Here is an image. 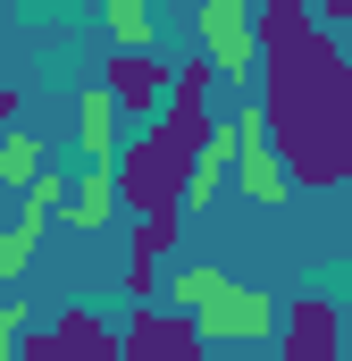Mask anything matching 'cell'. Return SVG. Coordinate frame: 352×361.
I'll return each mask as SVG.
<instances>
[{"mask_svg": "<svg viewBox=\"0 0 352 361\" xmlns=\"http://www.w3.org/2000/svg\"><path fill=\"white\" fill-rule=\"evenodd\" d=\"M168 294H176V311L193 319L201 345H260V336H277V302H268L260 286H235L210 261H176Z\"/></svg>", "mask_w": 352, "mask_h": 361, "instance_id": "cell-1", "label": "cell"}, {"mask_svg": "<svg viewBox=\"0 0 352 361\" xmlns=\"http://www.w3.org/2000/svg\"><path fill=\"white\" fill-rule=\"evenodd\" d=\"M201 59L218 68V85H252L260 76V42H252V8L235 0H201Z\"/></svg>", "mask_w": 352, "mask_h": 361, "instance_id": "cell-2", "label": "cell"}, {"mask_svg": "<svg viewBox=\"0 0 352 361\" xmlns=\"http://www.w3.org/2000/svg\"><path fill=\"white\" fill-rule=\"evenodd\" d=\"M227 126H235V160H227V177L244 185V202L277 210L294 185H285V160H277V143H268V126H260V101H252L244 118H227Z\"/></svg>", "mask_w": 352, "mask_h": 361, "instance_id": "cell-3", "label": "cell"}, {"mask_svg": "<svg viewBox=\"0 0 352 361\" xmlns=\"http://www.w3.org/2000/svg\"><path fill=\"white\" fill-rule=\"evenodd\" d=\"M277 361H344V319L327 294H294L277 311Z\"/></svg>", "mask_w": 352, "mask_h": 361, "instance_id": "cell-4", "label": "cell"}, {"mask_svg": "<svg viewBox=\"0 0 352 361\" xmlns=\"http://www.w3.org/2000/svg\"><path fill=\"white\" fill-rule=\"evenodd\" d=\"M118 361H210V345L193 336V319H184V311L143 302V311L118 328Z\"/></svg>", "mask_w": 352, "mask_h": 361, "instance_id": "cell-5", "label": "cell"}, {"mask_svg": "<svg viewBox=\"0 0 352 361\" xmlns=\"http://www.w3.org/2000/svg\"><path fill=\"white\" fill-rule=\"evenodd\" d=\"M168 59H151V51H118L109 59V76H101V92L118 101V118H160V101H168Z\"/></svg>", "mask_w": 352, "mask_h": 361, "instance_id": "cell-6", "label": "cell"}, {"mask_svg": "<svg viewBox=\"0 0 352 361\" xmlns=\"http://www.w3.org/2000/svg\"><path fill=\"white\" fill-rule=\"evenodd\" d=\"M227 160H235V126L210 118V135H201L193 160H184V210H210V202L227 193Z\"/></svg>", "mask_w": 352, "mask_h": 361, "instance_id": "cell-7", "label": "cell"}, {"mask_svg": "<svg viewBox=\"0 0 352 361\" xmlns=\"http://www.w3.org/2000/svg\"><path fill=\"white\" fill-rule=\"evenodd\" d=\"M176 244V210H151V219H134V261H126V294H160V252Z\"/></svg>", "mask_w": 352, "mask_h": 361, "instance_id": "cell-8", "label": "cell"}, {"mask_svg": "<svg viewBox=\"0 0 352 361\" xmlns=\"http://www.w3.org/2000/svg\"><path fill=\"white\" fill-rule=\"evenodd\" d=\"M51 336H59V353H68V361H118V328H109L101 311H59Z\"/></svg>", "mask_w": 352, "mask_h": 361, "instance_id": "cell-9", "label": "cell"}, {"mask_svg": "<svg viewBox=\"0 0 352 361\" xmlns=\"http://www.w3.org/2000/svg\"><path fill=\"white\" fill-rule=\"evenodd\" d=\"M76 143H84V160H92V169H109V160H118V101H109L101 85L76 101Z\"/></svg>", "mask_w": 352, "mask_h": 361, "instance_id": "cell-10", "label": "cell"}, {"mask_svg": "<svg viewBox=\"0 0 352 361\" xmlns=\"http://www.w3.org/2000/svg\"><path fill=\"white\" fill-rule=\"evenodd\" d=\"M51 219H68V177H59V169H42V177L17 193V235H25V244H42V227H51Z\"/></svg>", "mask_w": 352, "mask_h": 361, "instance_id": "cell-11", "label": "cell"}, {"mask_svg": "<svg viewBox=\"0 0 352 361\" xmlns=\"http://www.w3.org/2000/svg\"><path fill=\"white\" fill-rule=\"evenodd\" d=\"M42 169H51L42 135H25V126H0V185H17V193H25V185L42 177Z\"/></svg>", "mask_w": 352, "mask_h": 361, "instance_id": "cell-12", "label": "cell"}, {"mask_svg": "<svg viewBox=\"0 0 352 361\" xmlns=\"http://www.w3.org/2000/svg\"><path fill=\"white\" fill-rule=\"evenodd\" d=\"M109 202H118V177H109V169H84V177L68 185V227H101Z\"/></svg>", "mask_w": 352, "mask_h": 361, "instance_id": "cell-13", "label": "cell"}, {"mask_svg": "<svg viewBox=\"0 0 352 361\" xmlns=\"http://www.w3.org/2000/svg\"><path fill=\"white\" fill-rule=\"evenodd\" d=\"M118 34V51H151V0H92Z\"/></svg>", "mask_w": 352, "mask_h": 361, "instance_id": "cell-14", "label": "cell"}, {"mask_svg": "<svg viewBox=\"0 0 352 361\" xmlns=\"http://www.w3.org/2000/svg\"><path fill=\"white\" fill-rule=\"evenodd\" d=\"M8 361H68L59 353V336H51V328H25V336H17V353Z\"/></svg>", "mask_w": 352, "mask_h": 361, "instance_id": "cell-15", "label": "cell"}, {"mask_svg": "<svg viewBox=\"0 0 352 361\" xmlns=\"http://www.w3.org/2000/svg\"><path fill=\"white\" fill-rule=\"evenodd\" d=\"M25 252H34V244H25V235H17V227H0V286H8V277L25 269Z\"/></svg>", "mask_w": 352, "mask_h": 361, "instance_id": "cell-16", "label": "cell"}, {"mask_svg": "<svg viewBox=\"0 0 352 361\" xmlns=\"http://www.w3.org/2000/svg\"><path fill=\"white\" fill-rule=\"evenodd\" d=\"M302 8H310L319 25H352V0H302Z\"/></svg>", "mask_w": 352, "mask_h": 361, "instance_id": "cell-17", "label": "cell"}, {"mask_svg": "<svg viewBox=\"0 0 352 361\" xmlns=\"http://www.w3.org/2000/svg\"><path fill=\"white\" fill-rule=\"evenodd\" d=\"M336 51H344V76H352V25H344V42H336Z\"/></svg>", "mask_w": 352, "mask_h": 361, "instance_id": "cell-18", "label": "cell"}, {"mask_svg": "<svg viewBox=\"0 0 352 361\" xmlns=\"http://www.w3.org/2000/svg\"><path fill=\"white\" fill-rule=\"evenodd\" d=\"M235 8H260V0H235Z\"/></svg>", "mask_w": 352, "mask_h": 361, "instance_id": "cell-19", "label": "cell"}, {"mask_svg": "<svg viewBox=\"0 0 352 361\" xmlns=\"http://www.w3.org/2000/svg\"><path fill=\"white\" fill-rule=\"evenodd\" d=\"M344 185H352V177H344Z\"/></svg>", "mask_w": 352, "mask_h": 361, "instance_id": "cell-20", "label": "cell"}]
</instances>
